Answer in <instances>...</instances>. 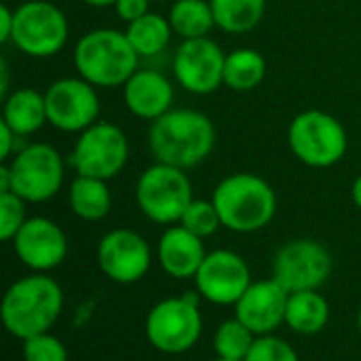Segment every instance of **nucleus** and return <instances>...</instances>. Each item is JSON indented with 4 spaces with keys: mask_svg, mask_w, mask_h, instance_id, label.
Listing matches in <instances>:
<instances>
[{
    "mask_svg": "<svg viewBox=\"0 0 361 361\" xmlns=\"http://www.w3.org/2000/svg\"><path fill=\"white\" fill-rule=\"evenodd\" d=\"M264 78H267V59L260 51L243 47L226 55L224 87L245 93L260 87Z\"/></svg>",
    "mask_w": 361,
    "mask_h": 361,
    "instance_id": "5701e85b",
    "label": "nucleus"
},
{
    "mask_svg": "<svg viewBox=\"0 0 361 361\" xmlns=\"http://www.w3.org/2000/svg\"><path fill=\"white\" fill-rule=\"evenodd\" d=\"M254 341H256V334L243 322L233 317L218 326L214 334V351L218 360L245 361Z\"/></svg>",
    "mask_w": 361,
    "mask_h": 361,
    "instance_id": "bb28decb",
    "label": "nucleus"
},
{
    "mask_svg": "<svg viewBox=\"0 0 361 361\" xmlns=\"http://www.w3.org/2000/svg\"><path fill=\"white\" fill-rule=\"evenodd\" d=\"M195 286L203 300L220 307H235L252 286V273L239 254L231 250H216L205 256L195 275Z\"/></svg>",
    "mask_w": 361,
    "mask_h": 361,
    "instance_id": "4468645a",
    "label": "nucleus"
},
{
    "mask_svg": "<svg viewBox=\"0 0 361 361\" xmlns=\"http://www.w3.org/2000/svg\"><path fill=\"white\" fill-rule=\"evenodd\" d=\"M129 159V140L125 131L108 121H97L82 133H78L70 165L74 167L76 176L97 178V180H112L116 178Z\"/></svg>",
    "mask_w": 361,
    "mask_h": 361,
    "instance_id": "9d476101",
    "label": "nucleus"
},
{
    "mask_svg": "<svg viewBox=\"0 0 361 361\" xmlns=\"http://www.w3.org/2000/svg\"><path fill=\"white\" fill-rule=\"evenodd\" d=\"M288 146L294 157L315 169H326L343 161L349 137L343 123L324 110L298 112L288 127Z\"/></svg>",
    "mask_w": 361,
    "mask_h": 361,
    "instance_id": "39448f33",
    "label": "nucleus"
},
{
    "mask_svg": "<svg viewBox=\"0 0 361 361\" xmlns=\"http://www.w3.org/2000/svg\"><path fill=\"white\" fill-rule=\"evenodd\" d=\"M197 294H182L157 302L144 324L148 343L165 355L190 351L203 332V317Z\"/></svg>",
    "mask_w": 361,
    "mask_h": 361,
    "instance_id": "423d86ee",
    "label": "nucleus"
},
{
    "mask_svg": "<svg viewBox=\"0 0 361 361\" xmlns=\"http://www.w3.org/2000/svg\"><path fill=\"white\" fill-rule=\"evenodd\" d=\"M13 25H15V11L2 4L0 6V42H11Z\"/></svg>",
    "mask_w": 361,
    "mask_h": 361,
    "instance_id": "72a5a7b5",
    "label": "nucleus"
},
{
    "mask_svg": "<svg viewBox=\"0 0 361 361\" xmlns=\"http://www.w3.org/2000/svg\"><path fill=\"white\" fill-rule=\"evenodd\" d=\"M25 220V201L15 192H0V239L13 241Z\"/></svg>",
    "mask_w": 361,
    "mask_h": 361,
    "instance_id": "c85d7f7f",
    "label": "nucleus"
},
{
    "mask_svg": "<svg viewBox=\"0 0 361 361\" xmlns=\"http://www.w3.org/2000/svg\"><path fill=\"white\" fill-rule=\"evenodd\" d=\"M212 201L220 214L222 226L233 233H256L269 226L277 212L273 186L254 173L241 171L226 176L214 188Z\"/></svg>",
    "mask_w": 361,
    "mask_h": 361,
    "instance_id": "20e7f679",
    "label": "nucleus"
},
{
    "mask_svg": "<svg viewBox=\"0 0 361 361\" xmlns=\"http://www.w3.org/2000/svg\"><path fill=\"white\" fill-rule=\"evenodd\" d=\"M330 250L315 239H292L273 258V279L288 292L319 290L332 275Z\"/></svg>",
    "mask_w": 361,
    "mask_h": 361,
    "instance_id": "9b49d317",
    "label": "nucleus"
},
{
    "mask_svg": "<svg viewBox=\"0 0 361 361\" xmlns=\"http://www.w3.org/2000/svg\"><path fill=\"white\" fill-rule=\"evenodd\" d=\"M17 258L34 273L57 269L68 256V237L59 224L44 216L27 218L11 241Z\"/></svg>",
    "mask_w": 361,
    "mask_h": 361,
    "instance_id": "dca6fc26",
    "label": "nucleus"
},
{
    "mask_svg": "<svg viewBox=\"0 0 361 361\" xmlns=\"http://www.w3.org/2000/svg\"><path fill=\"white\" fill-rule=\"evenodd\" d=\"M150 2L152 0H118L114 4V11L125 23H131L150 13Z\"/></svg>",
    "mask_w": 361,
    "mask_h": 361,
    "instance_id": "2f4dec72",
    "label": "nucleus"
},
{
    "mask_svg": "<svg viewBox=\"0 0 361 361\" xmlns=\"http://www.w3.org/2000/svg\"><path fill=\"white\" fill-rule=\"evenodd\" d=\"M290 294L271 277L252 281L245 294L235 305V317L243 322L256 336L273 334L281 324H286Z\"/></svg>",
    "mask_w": 361,
    "mask_h": 361,
    "instance_id": "f3484780",
    "label": "nucleus"
},
{
    "mask_svg": "<svg viewBox=\"0 0 361 361\" xmlns=\"http://www.w3.org/2000/svg\"><path fill=\"white\" fill-rule=\"evenodd\" d=\"M216 361H235V360H216Z\"/></svg>",
    "mask_w": 361,
    "mask_h": 361,
    "instance_id": "4c0bfd02",
    "label": "nucleus"
},
{
    "mask_svg": "<svg viewBox=\"0 0 361 361\" xmlns=\"http://www.w3.org/2000/svg\"><path fill=\"white\" fill-rule=\"evenodd\" d=\"M17 133L6 125V123H0V159L2 161H6L11 154H13V150H15V142H17Z\"/></svg>",
    "mask_w": 361,
    "mask_h": 361,
    "instance_id": "473e14b6",
    "label": "nucleus"
},
{
    "mask_svg": "<svg viewBox=\"0 0 361 361\" xmlns=\"http://www.w3.org/2000/svg\"><path fill=\"white\" fill-rule=\"evenodd\" d=\"M99 271L114 283L140 281L152 264V252L148 241L131 228H114L97 243Z\"/></svg>",
    "mask_w": 361,
    "mask_h": 361,
    "instance_id": "2eb2a0df",
    "label": "nucleus"
},
{
    "mask_svg": "<svg viewBox=\"0 0 361 361\" xmlns=\"http://www.w3.org/2000/svg\"><path fill=\"white\" fill-rule=\"evenodd\" d=\"M216 27L226 34H245L254 30L264 13L267 0H209Z\"/></svg>",
    "mask_w": 361,
    "mask_h": 361,
    "instance_id": "393cba45",
    "label": "nucleus"
},
{
    "mask_svg": "<svg viewBox=\"0 0 361 361\" xmlns=\"http://www.w3.org/2000/svg\"><path fill=\"white\" fill-rule=\"evenodd\" d=\"M152 2H159V0H152Z\"/></svg>",
    "mask_w": 361,
    "mask_h": 361,
    "instance_id": "58836bf2",
    "label": "nucleus"
},
{
    "mask_svg": "<svg viewBox=\"0 0 361 361\" xmlns=\"http://www.w3.org/2000/svg\"><path fill=\"white\" fill-rule=\"evenodd\" d=\"M167 19L173 34H178L182 40L205 38L216 27L212 2L205 0H176Z\"/></svg>",
    "mask_w": 361,
    "mask_h": 361,
    "instance_id": "b1692460",
    "label": "nucleus"
},
{
    "mask_svg": "<svg viewBox=\"0 0 361 361\" xmlns=\"http://www.w3.org/2000/svg\"><path fill=\"white\" fill-rule=\"evenodd\" d=\"M89 6H95V8H108V6H114L118 0H80Z\"/></svg>",
    "mask_w": 361,
    "mask_h": 361,
    "instance_id": "c9c22d12",
    "label": "nucleus"
},
{
    "mask_svg": "<svg viewBox=\"0 0 361 361\" xmlns=\"http://www.w3.org/2000/svg\"><path fill=\"white\" fill-rule=\"evenodd\" d=\"M72 59L78 76L97 89L123 87L137 72L140 63V55L127 40V34L114 27H97L80 36Z\"/></svg>",
    "mask_w": 361,
    "mask_h": 361,
    "instance_id": "7ed1b4c3",
    "label": "nucleus"
},
{
    "mask_svg": "<svg viewBox=\"0 0 361 361\" xmlns=\"http://www.w3.org/2000/svg\"><path fill=\"white\" fill-rule=\"evenodd\" d=\"M245 361H298V353L288 341L273 334H264L256 336Z\"/></svg>",
    "mask_w": 361,
    "mask_h": 361,
    "instance_id": "7c9ffc66",
    "label": "nucleus"
},
{
    "mask_svg": "<svg viewBox=\"0 0 361 361\" xmlns=\"http://www.w3.org/2000/svg\"><path fill=\"white\" fill-rule=\"evenodd\" d=\"M63 309V292L47 273L17 279L2 298V324L19 341L49 332Z\"/></svg>",
    "mask_w": 361,
    "mask_h": 361,
    "instance_id": "f03ea898",
    "label": "nucleus"
},
{
    "mask_svg": "<svg viewBox=\"0 0 361 361\" xmlns=\"http://www.w3.org/2000/svg\"><path fill=\"white\" fill-rule=\"evenodd\" d=\"M49 123L66 133H82L97 123L102 102L97 87L80 76H66L49 85L44 91Z\"/></svg>",
    "mask_w": 361,
    "mask_h": 361,
    "instance_id": "f8f14e48",
    "label": "nucleus"
},
{
    "mask_svg": "<svg viewBox=\"0 0 361 361\" xmlns=\"http://www.w3.org/2000/svg\"><path fill=\"white\" fill-rule=\"evenodd\" d=\"M207 252L203 239L192 235L180 224L169 226L157 245V258L161 269L173 279H195Z\"/></svg>",
    "mask_w": 361,
    "mask_h": 361,
    "instance_id": "6ab92c4d",
    "label": "nucleus"
},
{
    "mask_svg": "<svg viewBox=\"0 0 361 361\" xmlns=\"http://www.w3.org/2000/svg\"><path fill=\"white\" fill-rule=\"evenodd\" d=\"M180 226H184L186 231H190L192 235L207 239L212 235H216V231L222 226L220 214L214 205V201H205V199H192V203L186 207V212L182 214Z\"/></svg>",
    "mask_w": 361,
    "mask_h": 361,
    "instance_id": "cd10ccee",
    "label": "nucleus"
},
{
    "mask_svg": "<svg viewBox=\"0 0 361 361\" xmlns=\"http://www.w3.org/2000/svg\"><path fill=\"white\" fill-rule=\"evenodd\" d=\"M330 319V305L319 294V290L294 292L288 298L286 309V326L302 336L319 334Z\"/></svg>",
    "mask_w": 361,
    "mask_h": 361,
    "instance_id": "412c9836",
    "label": "nucleus"
},
{
    "mask_svg": "<svg viewBox=\"0 0 361 361\" xmlns=\"http://www.w3.org/2000/svg\"><path fill=\"white\" fill-rule=\"evenodd\" d=\"M351 197H353L355 207H360L361 209V176L355 178V182H353V186H351Z\"/></svg>",
    "mask_w": 361,
    "mask_h": 361,
    "instance_id": "f704fd0d",
    "label": "nucleus"
},
{
    "mask_svg": "<svg viewBox=\"0 0 361 361\" xmlns=\"http://www.w3.org/2000/svg\"><path fill=\"white\" fill-rule=\"evenodd\" d=\"M192 199V184L186 171L165 163L146 167L135 184L140 212L157 224H178Z\"/></svg>",
    "mask_w": 361,
    "mask_h": 361,
    "instance_id": "0eeeda50",
    "label": "nucleus"
},
{
    "mask_svg": "<svg viewBox=\"0 0 361 361\" xmlns=\"http://www.w3.org/2000/svg\"><path fill=\"white\" fill-rule=\"evenodd\" d=\"M357 328H360V334H361V309H360V313H357Z\"/></svg>",
    "mask_w": 361,
    "mask_h": 361,
    "instance_id": "e433bc0d",
    "label": "nucleus"
},
{
    "mask_svg": "<svg viewBox=\"0 0 361 361\" xmlns=\"http://www.w3.org/2000/svg\"><path fill=\"white\" fill-rule=\"evenodd\" d=\"M125 34L140 57H154L161 51H165L173 30L167 17L150 11L148 15L127 23Z\"/></svg>",
    "mask_w": 361,
    "mask_h": 361,
    "instance_id": "a878e982",
    "label": "nucleus"
},
{
    "mask_svg": "<svg viewBox=\"0 0 361 361\" xmlns=\"http://www.w3.org/2000/svg\"><path fill=\"white\" fill-rule=\"evenodd\" d=\"M226 53L222 47L205 38L182 40L173 53L171 70L176 82L192 95H209L224 85Z\"/></svg>",
    "mask_w": 361,
    "mask_h": 361,
    "instance_id": "ddd939ff",
    "label": "nucleus"
},
{
    "mask_svg": "<svg viewBox=\"0 0 361 361\" xmlns=\"http://www.w3.org/2000/svg\"><path fill=\"white\" fill-rule=\"evenodd\" d=\"M70 209L85 222H99L112 209V195L106 180L76 176L68 190Z\"/></svg>",
    "mask_w": 361,
    "mask_h": 361,
    "instance_id": "4be33fe9",
    "label": "nucleus"
},
{
    "mask_svg": "<svg viewBox=\"0 0 361 361\" xmlns=\"http://www.w3.org/2000/svg\"><path fill=\"white\" fill-rule=\"evenodd\" d=\"M11 192L25 203H44L63 186V159L51 144L36 142L23 146L8 163Z\"/></svg>",
    "mask_w": 361,
    "mask_h": 361,
    "instance_id": "1a4fd4ad",
    "label": "nucleus"
},
{
    "mask_svg": "<svg viewBox=\"0 0 361 361\" xmlns=\"http://www.w3.org/2000/svg\"><path fill=\"white\" fill-rule=\"evenodd\" d=\"M216 146L214 121L195 108H171L150 123L148 148L157 163L190 169L203 163Z\"/></svg>",
    "mask_w": 361,
    "mask_h": 361,
    "instance_id": "f257e3e1",
    "label": "nucleus"
},
{
    "mask_svg": "<svg viewBox=\"0 0 361 361\" xmlns=\"http://www.w3.org/2000/svg\"><path fill=\"white\" fill-rule=\"evenodd\" d=\"M123 102L133 116L152 123L171 110L173 85L159 70H137L123 85Z\"/></svg>",
    "mask_w": 361,
    "mask_h": 361,
    "instance_id": "a211bd4d",
    "label": "nucleus"
},
{
    "mask_svg": "<svg viewBox=\"0 0 361 361\" xmlns=\"http://www.w3.org/2000/svg\"><path fill=\"white\" fill-rule=\"evenodd\" d=\"M2 123H6L19 137L36 133L49 123L44 93L32 87H21L8 93L2 106Z\"/></svg>",
    "mask_w": 361,
    "mask_h": 361,
    "instance_id": "aec40b11",
    "label": "nucleus"
},
{
    "mask_svg": "<svg viewBox=\"0 0 361 361\" xmlns=\"http://www.w3.org/2000/svg\"><path fill=\"white\" fill-rule=\"evenodd\" d=\"M70 34L63 11L49 0H27L15 8L11 42L27 57L47 59L57 55Z\"/></svg>",
    "mask_w": 361,
    "mask_h": 361,
    "instance_id": "6e6552de",
    "label": "nucleus"
},
{
    "mask_svg": "<svg viewBox=\"0 0 361 361\" xmlns=\"http://www.w3.org/2000/svg\"><path fill=\"white\" fill-rule=\"evenodd\" d=\"M66 345L51 332L23 341V361H68Z\"/></svg>",
    "mask_w": 361,
    "mask_h": 361,
    "instance_id": "c756f323",
    "label": "nucleus"
}]
</instances>
